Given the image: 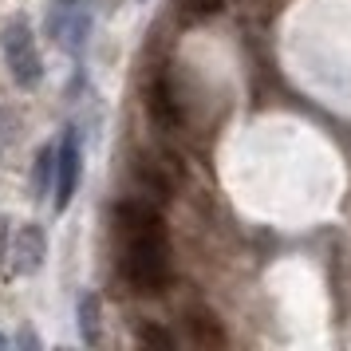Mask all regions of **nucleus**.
<instances>
[{"mask_svg": "<svg viewBox=\"0 0 351 351\" xmlns=\"http://www.w3.org/2000/svg\"><path fill=\"white\" fill-rule=\"evenodd\" d=\"M119 276L143 296L162 292L170 285V249H166V241H123Z\"/></svg>", "mask_w": 351, "mask_h": 351, "instance_id": "obj_1", "label": "nucleus"}, {"mask_svg": "<svg viewBox=\"0 0 351 351\" xmlns=\"http://www.w3.org/2000/svg\"><path fill=\"white\" fill-rule=\"evenodd\" d=\"M0 51H4V64H8V75H12L16 87L32 91L36 83L44 80V60L36 51V32L24 16L8 20L0 28Z\"/></svg>", "mask_w": 351, "mask_h": 351, "instance_id": "obj_2", "label": "nucleus"}, {"mask_svg": "<svg viewBox=\"0 0 351 351\" xmlns=\"http://www.w3.org/2000/svg\"><path fill=\"white\" fill-rule=\"evenodd\" d=\"M114 233L119 241H166V221L158 206H150L143 197H123L114 206Z\"/></svg>", "mask_w": 351, "mask_h": 351, "instance_id": "obj_3", "label": "nucleus"}, {"mask_svg": "<svg viewBox=\"0 0 351 351\" xmlns=\"http://www.w3.org/2000/svg\"><path fill=\"white\" fill-rule=\"evenodd\" d=\"M80 174H83V143H80V130L67 127L60 134V146H56V182H51L60 213L71 206V197L80 190Z\"/></svg>", "mask_w": 351, "mask_h": 351, "instance_id": "obj_4", "label": "nucleus"}, {"mask_svg": "<svg viewBox=\"0 0 351 351\" xmlns=\"http://www.w3.org/2000/svg\"><path fill=\"white\" fill-rule=\"evenodd\" d=\"M134 174H138V182L150 193H158L162 202L174 197L182 190V182H186V170H182V162L174 154H143L138 166H134Z\"/></svg>", "mask_w": 351, "mask_h": 351, "instance_id": "obj_5", "label": "nucleus"}, {"mask_svg": "<svg viewBox=\"0 0 351 351\" xmlns=\"http://www.w3.org/2000/svg\"><path fill=\"white\" fill-rule=\"evenodd\" d=\"M146 119L158 130H182L186 114H182V99H178L174 83L166 75H154L146 83Z\"/></svg>", "mask_w": 351, "mask_h": 351, "instance_id": "obj_6", "label": "nucleus"}, {"mask_svg": "<svg viewBox=\"0 0 351 351\" xmlns=\"http://www.w3.org/2000/svg\"><path fill=\"white\" fill-rule=\"evenodd\" d=\"M44 256H48V237H44V229L40 225H24L16 237V249H12V272L20 276H28L44 265Z\"/></svg>", "mask_w": 351, "mask_h": 351, "instance_id": "obj_7", "label": "nucleus"}, {"mask_svg": "<svg viewBox=\"0 0 351 351\" xmlns=\"http://www.w3.org/2000/svg\"><path fill=\"white\" fill-rule=\"evenodd\" d=\"M186 332L197 348H225L229 343V335H225V324L209 308H190L186 312Z\"/></svg>", "mask_w": 351, "mask_h": 351, "instance_id": "obj_8", "label": "nucleus"}, {"mask_svg": "<svg viewBox=\"0 0 351 351\" xmlns=\"http://www.w3.org/2000/svg\"><path fill=\"white\" fill-rule=\"evenodd\" d=\"M75 316H80V335L87 348H95L99 339H103V300H99L95 292H87L80 296V308H75Z\"/></svg>", "mask_w": 351, "mask_h": 351, "instance_id": "obj_9", "label": "nucleus"}, {"mask_svg": "<svg viewBox=\"0 0 351 351\" xmlns=\"http://www.w3.org/2000/svg\"><path fill=\"white\" fill-rule=\"evenodd\" d=\"M56 182V146H40L36 150V166H32V193L44 197Z\"/></svg>", "mask_w": 351, "mask_h": 351, "instance_id": "obj_10", "label": "nucleus"}, {"mask_svg": "<svg viewBox=\"0 0 351 351\" xmlns=\"http://www.w3.org/2000/svg\"><path fill=\"white\" fill-rule=\"evenodd\" d=\"M225 0H182V20L186 24H206V20L221 16Z\"/></svg>", "mask_w": 351, "mask_h": 351, "instance_id": "obj_11", "label": "nucleus"}, {"mask_svg": "<svg viewBox=\"0 0 351 351\" xmlns=\"http://www.w3.org/2000/svg\"><path fill=\"white\" fill-rule=\"evenodd\" d=\"M138 343H143V348H158V351H174L178 339L166 332L162 324H143V328H138Z\"/></svg>", "mask_w": 351, "mask_h": 351, "instance_id": "obj_12", "label": "nucleus"}, {"mask_svg": "<svg viewBox=\"0 0 351 351\" xmlns=\"http://www.w3.org/2000/svg\"><path fill=\"white\" fill-rule=\"evenodd\" d=\"M16 348H40V335H36L32 328H24V332L16 335Z\"/></svg>", "mask_w": 351, "mask_h": 351, "instance_id": "obj_13", "label": "nucleus"}, {"mask_svg": "<svg viewBox=\"0 0 351 351\" xmlns=\"http://www.w3.org/2000/svg\"><path fill=\"white\" fill-rule=\"evenodd\" d=\"M4 261H8V221L0 217V269H4Z\"/></svg>", "mask_w": 351, "mask_h": 351, "instance_id": "obj_14", "label": "nucleus"}, {"mask_svg": "<svg viewBox=\"0 0 351 351\" xmlns=\"http://www.w3.org/2000/svg\"><path fill=\"white\" fill-rule=\"evenodd\" d=\"M4 348H8V335L0 332V351H4Z\"/></svg>", "mask_w": 351, "mask_h": 351, "instance_id": "obj_15", "label": "nucleus"}, {"mask_svg": "<svg viewBox=\"0 0 351 351\" xmlns=\"http://www.w3.org/2000/svg\"><path fill=\"white\" fill-rule=\"evenodd\" d=\"M60 4H75V0H60Z\"/></svg>", "mask_w": 351, "mask_h": 351, "instance_id": "obj_16", "label": "nucleus"}]
</instances>
